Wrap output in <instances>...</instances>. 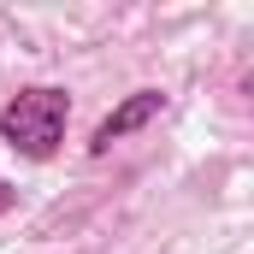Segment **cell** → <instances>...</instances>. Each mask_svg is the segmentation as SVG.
Listing matches in <instances>:
<instances>
[{"mask_svg":"<svg viewBox=\"0 0 254 254\" xmlns=\"http://www.w3.org/2000/svg\"><path fill=\"white\" fill-rule=\"evenodd\" d=\"M71 125V95L54 83H36V89H18L6 107H0V142L24 160H54Z\"/></svg>","mask_w":254,"mask_h":254,"instance_id":"6da1fadb","label":"cell"},{"mask_svg":"<svg viewBox=\"0 0 254 254\" xmlns=\"http://www.w3.org/2000/svg\"><path fill=\"white\" fill-rule=\"evenodd\" d=\"M160 113H166V95H160V89H136V95H125V101H119V107H113V113L95 125V136H89V154H107L113 142H125L130 130L154 125Z\"/></svg>","mask_w":254,"mask_h":254,"instance_id":"7a4b0ae2","label":"cell"},{"mask_svg":"<svg viewBox=\"0 0 254 254\" xmlns=\"http://www.w3.org/2000/svg\"><path fill=\"white\" fill-rule=\"evenodd\" d=\"M6 207H12V184H0V213H6Z\"/></svg>","mask_w":254,"mask_h":254,"instance_id":"3957f363","label":"cell"}]
</instances>
